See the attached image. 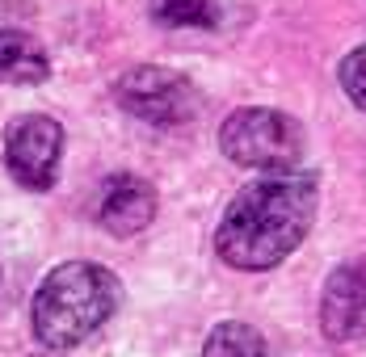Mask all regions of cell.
Wrapping results in <instances>:
<instances>
[{
	"label": "cell",
	"mask_w": 366,
	"mask_h": 357,
	"mask_svg": "<svg viewBox=\"0 0 366 357\" xmlns=\"http://www.w3.org/2000/svg\"><path fill=\"white\" fill-rule=\"evenodd\" d=\"M320 211V181L316 173H265L244 185L215 227V252L223 265L240 273L278 269L291 256Z\"/></svg>",
	"instance_id": "1"
},
{
	"label": "cell",
	"mask_w": 366,
	"mask_h": 357,
	"mask_svg": "<svg viewBox=\"0 0 366 357\" xmlns=\"http://www.w3.org/2000/svg\"><path fill=\"white\" fill-rule=\"evenodd\" d=\"M122 303L118 273L97 261H64L46 269L30 303V328L46 353H68L84 345Z\"/></svg>",
	"instance_id": "2"
},
{
	"label": "cell",
	"mask_w": 366,
	"mask_h": 357,
	"mask_svg": "<svg viewBox=\"0 0 366 357\" xmlns=\"http://www.w3.org/2000/svg\"><path fill=\"white\" fill-rule=\"evenodd\" d=\"M219 151L257 173H291L299 169L307 151V131L303 122L274 106H240L223 118L219 126Z\"/></svg>",
	"instance_id": "3"
},
{
	"label": "cell",
	"mask_w": 366,
	"mask_h": 357,
	"mask_svg": "<svg viewBox=\"0 0 366 357\" xmlns=\"http://www.w3.org/2000/svg\"><path fill=\"white\" fill-rule=\"evenodd\" d=\"M118 109H127L131 118H139L147 126H185L198 118L202 97L194 89V80L177 68H160V64H135L122 76H114L110 84Z\"/></svg>",
	"instance_id": "4"
},
{
	"label": "cell",
	"mask_w": 366,
	"mask_h": 357,
	"mask_svg": "<svg viewBox=\"0 0 366 357\" xmlns=\"http://www.w3.org/2000/svg\"><path fill=\"white\" fill-rule=\"evenodd\" d=\"M64 126L46 114H21L4 126V169L30 193H46L64 164Z\"/></svg>",
	"instance_id": "5"
},
{
	"label": "cell",
	"mask_w": 366,
	"mask_h": 357,
	"mask_svg": "<svg viewBox=\"0 0 366 357\" xmlns=\"http://www.w3.org/2000/svg\"><path fill=\"white\" fill-rule=\"evenodd\" d=\"M320 332L332 345L366 341V252L341 261L320 290Z\"/></svg>",
	"instance_id": "6"
},
{
	"label": "cell",
	"mask_w": 366,
	"mask_h": 357,
	"mask_svg": "<svg viewBox=\"0 0 366 357\" xmlns=\"http://www.w3.org/2000/svg\"><path fill=\"white\" fill-rule=\"evenodd\" d=\"M156 211H160V193L139 173H110L97 189V202H93L97 227L118 236V240L139 236L144 227H152Z\"/></svg>",
	"instance_id": "7"
},
{
	"label": "cell",
	"mask_w": 366,
	"mask_h": 357,
	"mask_svg": "<svg viewBox=\"0 0 366 357\" xmlns=\"http://www.w3.org/2000/svg\"><path fill=\"white\" fill-rule=\"evenodd\" d=\"M51 76V55L34 34L26 30H0V84L34 89Z\"/></svg>",
	"instance_id": "8"
},
{
	"label": "cell",
	"mask_w": 366,
	"mask_h": 357,
	"mask_svg": "<svg viewBox=\"0 0 366 357\" xmlns=\"http://www.w3.org/2000/svg\"><path fill=\"white\" fill-rule=\"evenodd\" d=\"M202 357H269L265 336L244 320H223L207 332Z\"/></svg>",
	"instance_id": "9"
},
{
	"label": "cell",
	"mask_w": 366,
	"mask_h": 357,
	"mask_svg": "<svg viewBox=\"0 0 366 357\" xmlns=\"http://www.w3.org/2000/svg\"><path fill=\"white\" fill-rule=\"evenodd\" d=\"M152 17L169 30H215L223 9L219 0H152Z\"/></svg>",
	"instance_id": "10"
},
{
	"label": "cell",
	"mask_w": 366,
	"mask_h": 357,
	"mask_svg": "<svg viewBox=\"0 0 366 357\" xmlns=\"http://www.w3.org/2000/svg\"><path fill=\"white\" fill-rule=\"evenodd\" d=\"M337 84H341V93L366 114V42L362 46H354V51L341 59V68H337Z\"/></svg>",
	"instance_id": "11"
}]
</instances>
